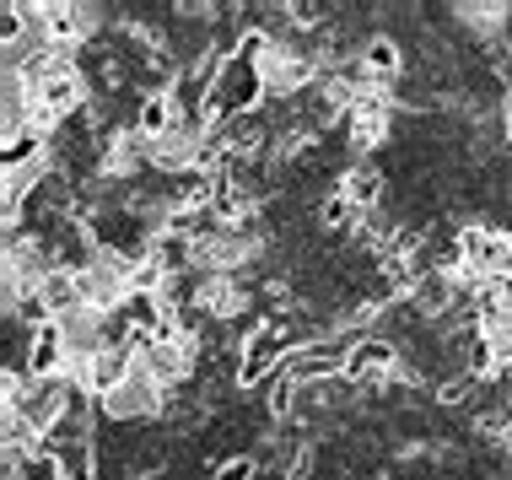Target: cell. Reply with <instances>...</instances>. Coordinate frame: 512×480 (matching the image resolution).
Listing matches in <instances>:
<instances>
[{
    "mask_svg": "<svg viewBox=\"0 0 512 480\" xmlns=\"http://www.w3.org/2000/svg\"><path fill=\"white\" fill-rule=\"evenodd\" d=\"M270 103L265 92V65L243 60V54H227L221 71L211 81V125H227V119H243V114H259Z\"/></svg>",
    "mask_w": 512,
    "mask_h": 480,
    "instance_id": "6da1fadb",
    "label": "cell"
},
{
    "mask_svg": "<svg viewBox=\"0 0 512 480\" xmlns=\"http://www.w3.org/2000/svg\"><path fill=\"white\" fill-rule=\"evenodd\" d=\"M98 410H103V421H151V416L168 410V389H162L146 367H135L108 400H98Z\"/></svg>",
    "mask_w": 512,
    "mask_h": 480,
    "instance_id": "7a4b0ae2",
    "label": "cell"
},
{
    "mask_svg": "<svg viewBox=\"0 0 512 480\" xmlns=\"http://www.w3.org/2000/svg\"><path fill=\"white\" fill-rule=\"evenodd\" d=\"M141 367V351L135 346H108V351H98L92 362H81V367H71V373L81 378V389L87 394H98V400H108V394L119 389L124 378Z\"/></svg>",
    "mask_w": 512,
    "mask_h": 480,
    "instance_id": "3957f363",
    "label": "cell"
},
{
    "mask_svg": "<svg viewBox=\"0 0 512 480\" xmlns=\"http://www.w3.org/2000/svg\"><path fill=\"white\" fill-rule=\"evenodd\" d=\"M22 373H27V378H60V373H71V340H65V324H60V319L27 335V362H22Z\"/></svg>",
    "mask_w": 512,
    "mask_h": 480,
    "instance_id": "277c9868",
    "label": "cell"
},
{
    "mask_svg": "<svg viewBox=\"0 0 512 480\" xmlns=\"http://www.w3.org/2000/svg\"><path fill=\"white\" fill-rule=\"evenodd\" d=\"M340 195L356 205V211H383V189H389V173L378 168V162H351V168H340Z\"/></svg>",
    "mask_w": 512,
    "mask_h": 480,
    "instance_id": "5b68a950",
    "label": "cell"
},
{
    "mask_svg": "<svg viewBox=\"0 0 512 480\" xmlns=\"http://www.w3.org/2000/svg\"><path fill=\"white\" fill-rule=\"evenodd\" d=\"M211 480H259V459H248V454L221 459L216 470H211Z\"/></svg>",
    "mask_w": 512,
    "mask_h": 480,
    "instance_id": "8992f818",
    "label": "cell"
},
{
    "mask_svg": "<svg viewBox=\"0 0 512 480\" xmlns=\"http://www.w3.org/2000/svg\"><path fill=\"white\" fill-rule=\"evenodd\" d=\"M507 152H512V98H507Z\"/></svg>",
    "mask_w": 512,
    "mask_h": 480,
    "instance_id": "52a82bcc",
    "label": "cell"
}]
</instances>
